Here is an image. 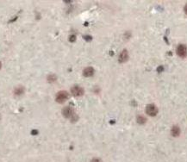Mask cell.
<instances>
[{
    "label": "cell",
    "mask_w": 187,
    "mask_h": 162,
    "mask_svg": "<svg viewBox=\"0 0 187 162\" xmlns=\"http://www.w3.org/2000/svg\"><path fill=\"white\" fill-rule=\"evenodd\" d=\"M91 162H102V161H101L100 159H97V158H94V159H92Z\"/></svg>",
    "instance_id": "obj_14"
},
{
    "label": "cell",
    "mask_w": 187,
    "mask_h": 162,
    "mask_svg": "<svg viewBox=\"0 0 187 162\" xmlns=\"http://www.w3.org/2000/svg\"><path fill=\"white\" fill-rule=\"evenodd\" d=\"M31 133H32V135H37V134H38V131H37V130H32V131H31Z\"/></svg>",
    "instance_id": "obj_15"
},
{
    "label": "cell",
    "mask_w": 187,
    "mask_h": 162,
    "mask_svg": "<svg viewBox=\"0 0 187 162\" xmlns=\"http://www.w3.org/2000/svg\"><path fill=\"white\" fill-rule=\"evenodd\" d=\"M1 67H2V63L0 62V69H1Z\"/></svg>",
    "instance_id": "obj_17"
},
{
    "label": "cell",
    "mask_w": 187,
    "mask_h": 162,
    "mask_svg": "<svg viewBox=\"0 0 187 162\" xmlns=\"http://www.w3.org/2000/svg\"><path fill=\"white\" fill-rule=\"evenodd\" d=\"M56 79H57V77H56L55 75H54V74H53V75L48 76V80L50 83L54 82V81H55Z\"/></svg>",
    "instance_id": "obj_11"
},
{
    "label": "cell",
    "mask_w": 187,
    "mask_h": 162,
    "mask_svg": "<svg viewBox=\"0 0 187 162\" xmlns=\"http://www.w3.org/2000/svg\"><path fill=\"white\" fill-rule=\"evenodd\" d=\"M94 69H93V67H86L84 69V72H83V75L85 77H92L93 74H94Z\"/></svg>",
    "instance_id": "obj_7"
},
{
    "label": "cell",
    "mask_w": 187,
    "mask_h": 162,
    "mask_svg": "<svg viewBox=\"0 0 187 162\" xmlns=\"http://www.w3.org/2000/svg\"><path fill=\"white\" fill-rule=\"evenodd\" d=\"M185 14L187 15V4H186L185 6Z\"/></svg>",
    "instance_id": "obj_16"
},
{
    "label": "cell",
    "mask_w": 187,
    "mask_h": 162,
    "mask_svg": "<svg viewBox=\"0 0 187 162\" xmlns=\"http://www.w3.org/2000/svg\"><path fill=\"white\" fill-rule=\"evenodd\" d=\"M146 122H147V119H146L143 116H140L137 117V123L139 124H144V123H146Z\"/></svg>",
    "instance_id": "obj_10"
},
{
    "label": "cell",
    "mask_w": 187,
    "mask_h": 162,
    "mask_svg": "<svg viewBox=\"0 0 187 162\" xmlns=\"http://www.w3.org/2000/svg\"><path fill=\"white\" fill-rule=\"evenodd\" d=\"M146 112H147V114L149 115V116L154 117L156 116L158 113V109L154 104H148V106L146 107Z\"/></svg>",
    "instance_id": "obj_4"
},
{
    "label": "cell",
    "mask_w": 187,
    "mask_h": 162,
    "mask_svg": "<svg viewBox=\"0 0 187 162\" xmlns=\"http://www.w3.org/2000/svg\"><path fill=\"white\" fill-rule=\"evenodd\" d=\"M171 133H172V135L174 136V137H177L180 135V129L179 126H173L172 128V130H171Z\"/></svg>",
    "instance_id": "obj_8"
},
{
    "label": "cell",
    "mask_w": 187,
    "mask_h": 162,
    "mask_svg": "<svg viewBox=\"0 0 187 162\" xmlns=\"http://www.w3.org/2000/svg\"><path fill=\"white\" fill-rule=\"evenodd\" d=\"M84 39L86 40L87 42H89V40H91L92 39V37L91 36H84Z\"/></svg>",
    "instance_id": "obj_13"
},
{
    "label": "cell",
    "mask_w": 187,
    "mask_h": 162,
    "mask_svg": "<svg viewBox=\"0 0 187 162\" xmlns=\"http://www.w3.org/2000/svg\"><path fill=\"white\" fill-rule=\"evenodd\" d=\"M23 92H24V88L23 87H22V86L16 88L15 92H14L15 95H17V96H20L22 94H23Z\"/></svg>",
    "instance_id": "obj_9"
},
{
    "label": "cell",
    "mask_w": 187,
    "mask_h": 162,
    "mask_svg": "<svg viewBox=\"0 0 187 162\" xmlns=\"http://www.w3.org/2000/svg\"><path fill=\"white\" fill-rule=\"evenodd\" d=\"M62 115H63V117H65L66 118H73L74 116H75L73 109L70 106L65 107L63 110H62Z\"/></svg>",
    "instance_id": "obj_2"
},
{
    "label": "cell",
    "mask_w": 187,
    "mask_h": 162,
    "mask_svg": "<svg viewBox=\"0 0 187 162\" xmlns=\"http://www.w3.org/2000/svg\"><path fill=\"white\" fill-rule=\"evenodd\" d=\"M76 40V36H74V35H72V36H70V37H69V42H74Z\"/></svg>",
    "instance_id": "obj_12"
},
{
    "label": "cell",
    "mask_w": 187,
    "mask_h": 162,
    "mask_svg": "<svg viewBox=\"0 0 187 162\" xmlns=\"http://www.w3.org/2000/svg\"><path fill=\"white\" fill-rule=\"evenodd\" d=\"M128 59H129V53H128L126 49H124V50L121 53L119 59H118V61H119L120 63H124V62H126L128 60Z\"/></svg>",
    "instance_id": "obj_6"
},
{
    "label": "cell",
    "mask_w": 187,
    "mask_h": 162,
    "mask_svg": "<svg viewBox=\"0 0 187 162\" xmlns=\"http://www.w3.org/2000/svg\"><path fill=\"white\" fill-rule=\"evenodd\" d=\"M68 93L66 91H60V92H58V94L56 95V102L59 103V104H63L64 102H66L68 99Z\"/></svg>",
    "instance_id": "obj_1"
},
{
    "label": "cell",
    "mask_w": 187,
    "mask_h": 162,
    "mask_svg": "<svg viewBox=\"0 0 187 162\" xmlns=\"http://www.w3.org/2000/svg\"><path fill=\"white\" fill-rule=\"evenodd\" d=\"M177 54L179 56H180V57H185V56H186V54H187L186 46L183 45V44L179 45L177 48Z\"/></svg>",
    "instance_id": "obj_5"
},
{
    "label": "cell",
    "mask_w": 187,
    "mask_h": 162,
    "mask_svg": "<svg viewBox=\"0 0 187 162\" xmlns=\"http://www.w3.org/2000/svg\"><path fill=\"white\" fill-rule=\"evenodd\" d=\"M71 92L74 97H81L85 93V90H84L81 86L75 85L71 89Z\"/></svg>",
    "instance_id": "obj_3"
}]
</instances>
